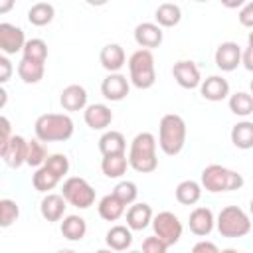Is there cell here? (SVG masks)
<instances>
[{
	"label": "cell",
	"instance_id": "7c38bea8",
	"mask_svg": "<svg viewBox=\"0 0 253 253\" xmlns=\"http://www.w3.org/2000/svg\"><path fill=\"white\" fill-rule=\"evenodd\" d=\"M241 55H243V49L239 47L237 42H221L213 53V61H215L217 69L233 71L241 63Z\"/></svg>",
	"mask_w": 253,
	"mask_h": 253
},
{
	"label": "cell",
	"instance_id": "ffe728a7",
	"mask_svg": "<svg viewBox=\"0 0 253 253\" xmlns=\"http://www.w3.org/2000/svg\"><path fill=\"white\" fill-rule=\"evenodd\" d=\"M152 219H154V213H152V208L144 202H138V204H132L128 206L126 210V225L132 229V231H142L146 229L148 225H152Z\"/></svg>",
	"mask_w": 253,
	"mask_h": 253
},
{
	"label": "cell",
	"instance_id": "d6a6232c",
	"mask_svg": "<svg viewBox=\"0 0 253 253\" xmlns=\"http://www.w3.org/2000/svg\"><path fill=\"white\" fill-rule=\"evenodd\" d=\"M59 182H61V180H59L49 168H45V166L38 168V170L32 174V186H34L38 192H42V194H51L49 190H53Z\"/></svg>",
	"mask_w": 253,
	"mask_h": 253
},
{
	"label": "cell",
	"instance_id": "9a60e30c",
	"mask_svg": "<svg viewBox=\"0 0 253 253\" xmlns=\"http://www.w3.org/2000/svg\"><path fill=\"white\" fill-rule=\"evenodd\" d=\"M188 227L194 235L198 237H206L213 231L215 227V217H213V211L210 208H194L190 211V217H188Z\"/></svg>",
	"mask_w": 253,
	"mask_h": 253
},
{
	"label": "cell",
	"instance_id": "8992f818",
	"mask_svg": "<svg viewBox=\"0 0 253 253\" xmlns=\"http://www.w3.org/2000/svg\"><path fill=\"white\" fill-rule=\"evenodd\" d=\"M215 227L219 231L221 237H229V239H237L243 237L251 231V219L249 215L237 208V206H225L215 219Z\"/></svg>",
	"mask_w": 253,
	"mask_h": 253
},
{
	"label": "cell",
	"instance_id": "1f68e13d",
	"mask_svg": "<svg viewBox=\"0 0 253 253\" xmlns=\"http://www.w3.org/2000/svg\"><path fill=\"white\" fill-rule=\"evenodd\" d=\"M229 111L237 117H249L253 115V95L247 91H237L233 95H229Z\"/></svg>",
	"mask_w": 253,
	"mask_h": 253
},
{
	"label": "cell",
	"instance_id": "c3c4849f",
	"mask_svg": "<svg viewBox=\"0 0 253 253\" xmlns=\"http://www.w3.org/2000/svg\"><path fill=\"white\" fill-rule=\"evenodd\" d=\"M57 253H77V251H73V249H59Z\"/></svg>",
	"mask_w": 253,
	"mask_h": 253
},
{
	"label": "cell",
	"instance_id": "7bdbcfd3",
	"mask_svg": "<svg viewBox=\"0 0 253 253\" xmlns=\"http://www.w3.org/2000/svg\"><path fill=\"white\" fill-rule=\"evenodd\" d=\"M0 125H2V126H0V128H2L0 146H2V144H6V142H8V140L14 136V134H12V126H10V121H8V117H4V115H2V119H0Z\"/></svg>",
	"mask_w": 253,
	"mask_h": 253
},
{
	"label": "cell",
	"instance_id": "ee69618b",
	"mask_svg": "<svg viewBox=\"0 0 253 253\" xmlns=\"http://www.w3.org/2000/svg\"><path fill=\"white\" fill-rule=\"evenodd\" d=\"M241 63L247 71H253V47H245L241 55Z\"/></svg>",
	"mask_w": 253,
	"mask_h": 253
},
{
	"label": "cell",
	"instance_id": "7402d4cb",
	"mask_svg": "<svg viewBox=\"0 0 253 253\" xmlns=\"http://www.w3.org/2000/svg\"><path fill=\"white\" fill-rule=\"evenodd\" d=\"M97 211H99L101 219H105V221H117V219H121L125 215L126 206L111 192V194H107V196L101 198V202L97 206Z\"/></svg>",
	"mask_w": 253,
	"mask_h": 253
},
{
	"label": "cell",
	"instance_id": "ba28073f",
	"mask_svg": "<svg viewBox=\"0 0 253 253\" xmlns=\"http://www.w3.org/2000/svg\"><path fill=\"white\" fill-rule=\"evenodd\" d=\"M152 229H154V235L158 239H162L170 247V245H176L180 241L184 227H182V221L178 219L176 213H172V211H160L152 219Z\"/></svg>",
	"mask_w": 253,
	"mask_h": 253
},
{
	"label": "cell",
	"instance_id": "ac0fdd59",
	"mask_svg": "<svg viewBox=\"0 0 253 253\" xmlns=\"http://www.w3.org/2000/svg\"><path fill=\"white\" fill-rule=\"evenodd\" d=\"M83 119L89 128L105 130L113 123V111L103 103H93V105H87V109L83 111Z\"/></svg>",
	"mask_w": 253,
	"mask_h": 253
},
{
	"label": "cell",
	"instance_id": "f546056e",
	"mask_svg": "<svg viewBox=\"0 0 253 253\" xmlns=\"http://www.w3.org/2000/svg\"><path fill=\"white\" fill-rule=\"evenodd\" d=\"M55 16V8L49 4V2H36L32 4V8L28 10V22L32 26H47Z\"/></svg>",
	"mask_w": 253,
	"mask_h": 253
},
{
	"label": "cell",
	"instance_id": "7a4b0ae2",
	"mask_svg": "<svg viewBox=\"0 0 253 253\" xmlns=\"http://www.w3.org/2000/svg\"><path fill=\"white\" fill-rule=\"evenodd\" d=\"M156 146L158 140L152 132H138L130 140L128 148V166L140 174H150L158 166L156 158Z\"/></svg>",
	"mask_w": 253,
	"mask_h": 253
},
{
	"label": "cell",
	"instance_id": "3957f363",
	"mask_svg": "<svg viewBox=\"0 0 253 253\" xmlns=\"http://www.w3.org/2000/svg\"><path fill=\"white\" fill-rule=\"evenodd\" d=\"M186 144V123L180 115L168 113L158 125V146L166 156H176Z\"/></svg>",
	"mask_w": 253,
	"mask_h": 253
},
{
	"label": "cell",
	"instance_id": "83f0119b",
	"mask_svg": "<svg viewBox=\"0 0 253 253\" xmlns=\"http://www.w3.org/2000/svg\"><path fill=\"white\" fill-rule=\"evenodd\" d=\"M128 168V154H107L101 160V170L107 178H121Z\"/></svg>",
	"mask_w": 253,
	"mask_h": 253
},
{
	"label": "cell",
	"instance_id": "74e56055",
	"mask_svg": "<svg viewBox=\"0 0 253 253\" xmlns=\"http://www.w3.org/2000/svg\"><path fill=\"white\" fill-rule=\"evenodd\" d=\"M43 166L49 168L59 180H63V176H67V172H69V158L65 154H61V152H53V154L47 156Z\"/></svg>",
	"mask_w": 253,
	"mask_h": 253
},
{
	"label": "cell",
	"instance_id": "4dcf8cb0",
	"mask_svg": "<svg viewBox=\"0 0 253 253\" xmlns=\"http://www.w3.org/2000/svg\"><path fill=\"white\" fill-rule=\"evenodd\" d=\"M43 71H45V65L43 63H36V61H30V59H20L18 63V75L24 83L28 85H34V83H40L43 79Z\"/></svg>",
	"mask_w": 253,
	"mask_h": 253
},
{
	"label": "cell",
	"instance_id": "f35d334b",
	"mask_svg": "<svg viewBox=\"0 0 253 253\" xmlns=\"http://www.w3.org/2000/svg\"><path fill=\"white\" fill-rule=\"evenodd\" d=\"M166 249H168V245L162 239H158L156 235H150L142 241V253H166Z\"/></svg>",
	"mask_w": 253,
	"mask_h": 253
},
{
	"label": "cell",
	"instance_id": "f5cc1de1",
	"mask_svg": "<svg viewBox=\"0 0 253 253\" xmlns=\"http://www.w3.org/2000/svg\"><path fill=\"white\" fill-rule=\"evenodd\" d=\"M128 253H142V251H128Z\"/></svg>",
	"mask_w": 253,
	"mask_h": 253
},
{
	"label": "cell",
	"instance_id": "bcb514c9",
	"mask_svg": "<svg viewBox=\"0 0 253 253\" xmlns=\"http://www.w3.org/2000/svg\"><path fill=\"white\" fill-rule=\"evenodd\" d=\"M247 47H253V30H251L249 36H247Z\"/></svg>",
	"mask_w": 253,
	"mask_h": 253
},
{
	"label": "cell",
	"instance_id": "8d00e7d4",
	"mask_svg": "<svg viewBox=\"0 0 253 253\" xmlns=\"http://www.w3.org/2000/svg\"><path fill=\"white\" fill-rule=\"evenodd\" d=\"M18 217H20V206L10 198H2L0 200V225L10 227L14 221H18Z\"/></svg>",
	"mask_w": 253,
	"mask_h": 253
},
{
	"label": "cell",
	"instance_id": "4316f807",
	"mask_svg": "<svg viewBox=\"0 0 253 253\" xmlns=\"http://www.w3.org/2000/svg\"><path fill=\"white\" fill-rule=\"evenodd\" d=\"M154 20L160 28H174L180 24L182 20V10L178 4L172 2H164L154 10Z\"/></svg>",
	"mask_w": 253,
	"mask_h": 253
},
{
	"label": "cell",
	"instance_id": "5b68a950",
	"mask_svg": "<svg viewBox=\"0 0 253 253\" xmlns=\"http://www.w3.org/2000/svg\"><path fill=\"white\" fill-rule=\"evenodd\" d=\"M128 81L136 89H150L156 83L154 55L148 49H136L128 57Z\"/></svg>",
	"mask_w": 253,
	"mask_h": 253
},
{
	"label": "cell",
	"instance_id": "30bf717a",
	"mask_svg": "<svg viewBox=\"0 0 253 253\" xmlns=\"http://www.w3.org/2000/svg\"><path fill=\"white\" fill-rule=\"evenodd\" d=\"M172 75H174L176 83L182 89H196V87L202 85L200 67L192 59H180V61H176L174 67H172Z\"/></svg>",
	"mask_w": 253,
	"mask_h": 253
},
{
	"label": "cell",
	"instance_id": "4fadbf2b",
	"mask_svg": "<svg viewBox=\"0 0 253 253\" xmlns=\"http://www.w3.org/2000/svg\"><path fill=\"white\" fill-rule=\"evenodd\" d=\"M130 91V81L123 75V73H109L103 81H101V95L107 101H123Z\"/></svg>",
	"mask_w": 253,
	"mask_h": 253
},
{
	"label": "cell",
	"instance_id": "d6986e66",
	"mask_svg": "<svg viewBox=\"0 0 253 253\" xmlns=\"http://www.w3.org/2000/svg\"><path fill=\"white\" fill-rule=\"evenodd\" d=\"M65 210H67V202L61 194H45L42 204H40V213L45 221H59L65 217Z\"/></svg>",
	"mask_w": 253,
	"mask_h": 253
},
{
	"label": "cell",
	"instance_id": "44dd1931",
	"mask_svg": "<svg viewBox=\"0 0 253 253\" xmlns=\"http://www.w3.org/2000/svg\"><path fill=\"white\" fill-rule=\"evenodd\" d=\"M99 61H101L103 69H107L109 73H119L123 69V65L126 63V53H125L123 45L107 43L99 53Z\"/></svg>",
	"mask_w": 253,
	"mask_h": 253
},
{
	"label": "cell",
	"instance_id": "f6af8a7d",
	"mask_svg": "<svg viewBox=\"0 0 253 253\" xmlns=\"http://www.w3.org/2000/svg\"><path fill=\"white\" fill-rule=\"evenodd\" d=\"M8 8H12V2H4V4H0V12H6Z\"/></svg>",
	"mask_w": 253,
	"mask_h": 253
},
{
	"label": "cell",
	"instance_id": "681fc988",
	"mask_svg": "<svg viewBox=\"0 0 253 253\" xmlns=\"http://www.w3.org/2000/svg\"><path fill=\"white\" fill-rule=\"evenodd\" d=\"M95 253H113V249H99V251H95Z\"/></svg>",
	"mask_w": 253,
	"mask_h": 253
},
{
	"label": "cell",
	"instance_id": "7dc6e473",
	"mask_svg": "<svg viewBox=\"0 0 253 253\" xmlns=\"http://www.w3.org/2000/svg\"><path fill=\"white\" fill-rule=\"evenodd\" d=\"M219 253H239L237 249H233V247H225V249H221Z\"/></svg>",
	"mask_w": 253,
	"mask_h": 253
},
{
	"label": "cell",
	"instance_id": "6da1fadb",
	"mask_svg": "<svg viewBox=\"0 0 253 253\" xmlns=\"http://www.w3.org/2000/svg\"><path fill=\"white\" fill-rule=\"evenodd\" d=\"M73 119L65 113H45L36 119L34 132L40 142H65L73 136Z\"/></svg>",
	"mask_w": 253,
	"mask_h": 253
},
{
	"label": "cell",
	"instance_id": "b9f144b4",
	"mask_svg": "<svg viewBox=\"0 0 253 253\" xmlns=\"http://www.w3.org/2000/svg\"><path fill=\"white\" fill-rule=\"evenodd\" d=\"M12 75V63L6 55H0V83H6Z\"/></svg>",
	"mask_w": 253,
	"mask_h": 253
},
{
	"label": "cell",
	"instance_id": "484cf974",
	"mask_svg": "<svg viewBox=\"0 0 253 253\" xmlns=\"http://www.w3.org/2000/svg\"><path fill=\"white\" fill-rule=\"evenodd\" d=\"M176 202L182 206H194L200 202L202 198V184H198L196 180H182L176 190H174Z\"/></svg>",
	"mask_w": 253,
	"mask_h": 253
},
{
	"label": "cell",
	"instance_id": "ab89813d",
	"mask_svg": "<svg viewBox=\"0 0 253 253\" xmlns=\"http://www.w3.org/2000/svg\"><path fill=\"white\" fill-rule=\"evenodd\" d=\"M237 20H239L241 26L253 30V2H247V4L241 6V10L237 14Z\"/></svg>",
	"mask_w": 253,
	"mask_h": 253
},
{
	"label": "cell",
	"instance_id": "816d5d0a",
	"mask_svg": "<svg viewBox=\"0 0 253 253\" xmlns=\"http://www.w3.org/2000/svg\"><path fill=\"white\" fill-rule=\"evenodd\" d=\"M249 89H251V95H253V79H251V83H249Z\"/></svg>",
	"mask_w": 253,
	"mask_h": 253
},
{
	"label": "cell",
	"instance_id": "52a82bcc",
	"mask_svg": "<svg viewBox=\"0 0 253 253\" xmlns=\"http://www.w3.org/2000/svg\"><path fill=\"white\" fill-rule=\"evenodd\" d=\"M61 196L69 206H75L79 210H87L95 204V188L81 176H69L63 182Z\"/></svg>",
	"mask_w": 253,
	"mask_h": 253
},
{
	"label": "cell",
	"instance_id": "cb8c5ba5",
	"mask_svg": "<svg viewBox=\"0 0 253 253\" xmlns=\"http://www.w3.org/2000/svg\"><path fill=\"white\" fill-rule=\"evenodd\" d=\"M99 150L103 156L123 154V152H126V138L119 130H105L99 138Z\"/></svg>",
	"mask_w": 253,
	"mask_h": 253
},
{
	"label": "cell",
	"instance_id": "603a6c76",
	"mask_svg": "<svg viewBox=\"0 0 253 253\" xmlns=\"http://www.w3.org/2000/svg\"><path fill=\"white\" fill-rule=\"evenodd\" d=\"M105 243L113 251H126L132 245V229L128 225H113L105 235Z\"/></svg>",
	"mask_w": 253,
	"mask_h": 253
},
{
	"label": "cell",
	"instance_id": "d590c367",
	"mask_svg": "<svg viewBox=\"0 0 253 253\" xmlns=\"http://www.w3.org/2000/svg\"><path fill=\"white\" fill-rule=\"evenodd\" d=\"M113 194H115L125 206H132V204H136L138 188H136L134 182H130V180H123V182H119V184L113 188Z\"/></svg>",
	"mask_w": 253,
	"mask_h": 253
},
{
	"label": "cell",
	"instance_id": "8fae6325",
	"mask_svg": "<svg viewBox=\"0 0 253 253\" xmlns=\"http://www.w3.org/2000/svg\"><path fill=\"white\" fill-rule=\"evenodd\" d=\"M26 154H28V140L20 134H14L6 144L0 146V156L6 166L10 168H20L26 164Z\"/></svg>",
	"mask_w": 253,
	"mask_h": 253
},
{
	"label": "cell",
	"instance_id": "e575fe53",
	"mask_svg": "<svg viewBox=\"0 0 253 253\" xmlns=\"http://www.w3.org/2000/svg\"><path fill=\"white\" fill-rule=\"evenodd\" d=\"M47 150H45V146H43V142H40L38 138H34V140H28V154H26V164L30 166V168H42L43 164H45V160H47Z\"/></svg>",
	"mask_w": 253,
	"mask_h": 253
},
{
	"label": "cell",
	"instance_id": "e0dca14e",
	"mask_svg": "<svg viewBox=\"0 0 253 253\" xmlns=\"http://www.w3.org/2000/svg\"><path fill=\"white\" fill-rule=\"evenodd\" d=\"M200 95H202L206 101H211V103L223 101V99L229 97V83H227V79H223L221 75H210V77L202 79Z\"/></svg>",
	"mask_w": 253,
	"mask_h": 253
},
{
	"label": "cell",
	"instance_id": "5bb4252c",
	"mask_svg": "<svg viewBox=\"0 0 253 253\" xmlns=\"http://www.w3.org/2000/svg\"><path fill=\"white\" fill-rule=\"evenodd\" d=\"M164 40L162 28L154 22H142L134 28V42L140 45V49H148L152 51L154 47H158Z\"/></svg>",
	"mask_w": 253,
	"mask_h": 253
},
{
	"label": "cell",
	"instance_id": "f907efd6",
	"mask_svg": "<svg viewBox=\"0 0 253 253\" xmlns=\"http://www.w3.org/2000/svg\"><path fill=\"white\" fill-rule=\"evenodd\" d=\"M249 211H251V215H253V200L249 202Z\"/></svg>",
	"mask_w": 253,
	"mask_h": 253
},
{
	"label": "cell",
	"instance_id": "d4e9b609",
	"mask_svg": "<svg viewBox=\"0 0 253 253\" xmlns=\"http://www.w3.org/2000/svg\"><path fill=\"white\" fill-rule=\"evenodd\" d=\"M231 142L239 150L253 148V121H239L231 126Z\"/></svg>",
	"mask_w": 253,
	"mask_h": 253
},
{
	"label": "cell",
	"instance_id": "2e32d148",
	"mask_svg": "<svg viewBox=\"0 0 253 253\" xmlns=\"http://www.w3.org/2000/svg\"><path fill=\"white\" fill-rule=\"evenodd\" d=\"M59 105L63 107V111L67 113H75V111H85L87 109V91L83 85L71 83L67 85L61 93H59Z\"/></svg>",
	"mask_w": 253,
	"mask_h": 253
},
{
	"label": "cell",
	"instance_id": "277c9868",
	"mask_svg": "<svg viewBox=\"0 0 253 253\" xmlns=\"http://www.w3.org/2000/svg\"><path fill=\"white\" fill-rule=\"evenodd\" d=\"M200 184L206 192L210 194H219V192H233L243 186V176L235 170H229L221 164H210L202 170Z\"/></svg>",
	"mask_w": 253,
	"mask_h": 253
},
{
	"label": "cell",
	"instance_id": "f1b7e54d",
	"mask_svg": "<svg viewBox=\"0 0 253 253\" xmlns=\"http://www.w3.org/2000/svg\"><path fill=\"white\" fill-rule=\"evenodd\" d=\"M59 229H61V235L65 239H69V241H81L85 237V233H87V223H85V219L81 215H75L73 213V215H65L63 217Z\"/></svg>",
	"mask_w": 253,
	"mask_h": 253
},
{
	"label": "cell",
	"instance_id": "9c48e42d",
	"mask_svg": "<svg viewBox=\"0 0 253 253\" xmlns=\"http://www.w3.org/2000/svg\"><path fill=\"white\" fill-rule=\"evenodd\" d=\"M26 42H28L26 34H24V30L20 26L8 24V22L0 24V49L6 55H14L18 51H24Z\"/></svg>",
	"mask_w": 253,
	"mask_h": 253
},
{
	"label": "cell",
	"instance_id": "60d3db41",
	"mask_svg": "<svg viewBox=\"0 0 253 253\" xmlns=\"http://www.w3.org/2000/svg\"><path fill=\"white\" fill-rule=\"evenodd\" d=\"M190 253H219V249H217V245H215L213 241L202 239V241H198V243L192 247Z\"/></svg>",
	"mask_w": 253,
	"mask_h": 253
},
{
	"label": "cell",
	"instance_id": "836d02e7",
	"mask_svg": "<svg viewBox=\"0 0 253 253\" xmlns=\"http://www.w3.org/2000/svg\"><path fill=\"white\" fill-rule=\"evenodd\" d=\"M22 57L30 59V61H36V63H45V59H47V43L42 38L28 40L26 45H24Z\"/></svg>",
	"mask_w": 253,
	"mask_h": 253
}]
</instances>
